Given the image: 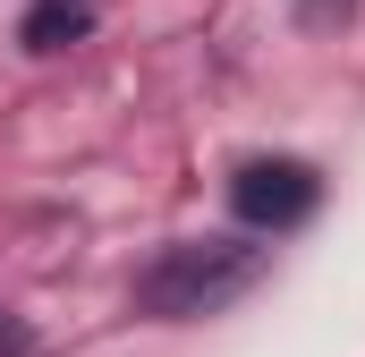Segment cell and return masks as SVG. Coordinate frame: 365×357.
I'll list each match as a JSON object with an SVG mask.
<instances>
[{
    "mask_svg": "<svg viewBox=\"0 0 365 357\" xmlns=\"http://www.w3.org/2000/svg\"><path fill=\"white\" fill-rule=\"evenodd\" d=\"M86 26L93 17L77 9V0H34V9H26V43H34V51H60V43H77Z\"/></svg>",
    "mask_w": 365,
    "mask_h": 357,
    "instance_id": "cell-3",
    "label": "cell"
},
{
    "mask_svg": "<svg viewBox=\"0 0 365 357\" xmlns=\"http://www.w3.org/2000/svg\"><path fill=\"white\" fill-rule=\"evenodd\" d=\"M255 281H264V247H247V238H170L136 272V306L162 323H195V315H221L230 298H247Z\"/></svg>",
    "mask_w": 365,
    "mask_h": 357,
    "instance_id": "cell-1",
    "label": "cell"
},
{
    "mask_svg": "<svg viewBox=\"0 0 365 357\" xmlns=\"http://www.w3.org/2000/svg\"><path fill=\"white\" fill-rule=\"evenodd\" d=\"M230 204H238L247 230H297L323 204V178L306 171V162H247V171L230 178Z\"/></svg>",
    "mask_w": 365,
    "mask_h": 357,
    "instance_id": "cell-2",
    "label": "cell"
}]
</instances>
